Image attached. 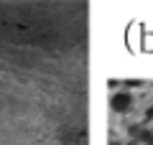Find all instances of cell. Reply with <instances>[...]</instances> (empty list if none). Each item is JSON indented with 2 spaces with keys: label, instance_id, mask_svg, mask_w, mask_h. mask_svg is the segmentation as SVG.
I'll list each match as a JSON object with an SVG mask.
<instances>
[{
  "label": "cell",
  "instance_id": "1",
  "mask_svg": "<svg viewBox=\"0 0 153 145\" xmlns=\"http://www.w3.org/2000/svg\"><path fill=\"white\" fill-rule=\"evenodd\" d=\"M112 109L115 112H128V109L133 107V97L128 94V92H117V94H112Z\"/></svg>",
  "mask_w": 153,
  "mask_h": 145
},
{
  "label": "cell",
  "instance_id": "2",
  "mask_svg": "<svg viewBox=\"0 0 153 145\" xmlns=\"http://www.w3.org/2000/svg\"><path fill=\"white\" fill-rule=\"evenodd\" d=\"M143 140H146V145H153V135H151V132L143 135Z\"/></svg>",
  "mask_w": 153,
  "mask_h": 145
},
{
  "label": "cell",
  "instance_id": "3",
  "mask_svg": "<svg viewBox=\"0 0 153 145\" xmlns=\"http://www.w3.org/2000/svg\"><path fill=\"white\" fill-rule=\"evenodd\" d=\"M110 145H120V143H117V140H112V143H110Z\"/></svg>",
  "mask_w": 153,
  "mask_h": 145
}]
</instances>
